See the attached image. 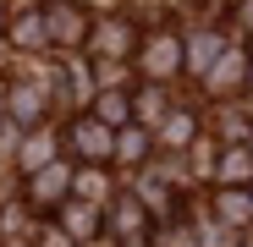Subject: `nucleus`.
<instances>
[{
    "mask_svg": "<svg viewBox=\"0 0 253 247\" xmlns=\"http://www.w3.org/2000/svg\"><path fill=\"white\" fill-rule=\"evenodd\" d=\"M77 143H83V154H88V159H110V132L94 127V121H83V127H77Z\"/></svg>",
    "mask_w": 253,
    "mask_h": 247,
    "instance_id": "nucleus-1",
    "label": "nucleus"
},
{
    "mask_svg": "<svg viewBox=\"0 0 253 247\" xmlns=\"http://www.w3.org/2000/svg\"><path fill=\"white\" fill-rule=\"evenodd\" d=\"M61 187H66V171H44V176L33 181V198L44 203V198H50V192H61Z\"/></svg>",
    "mask_w": 253,
    "mask_h": 247,
    "instance_id": "nucleus-3",
    "label": "nucleus"
},
{
    "mask_svg": "<svg viewBox=\"0 0 253 247\" xmlns=\"http://www.w3.org/2000/svg\"><path fill=\"white\" fill-rule=\"evenodd\" d=\"M171 61H176V38H154V44H149V71L154 77L171 71Z\"/></svg>",
    "mask_w": 253,
    "mask_h": 247,
    "instance_id": "nucleus-2",
    "label": "nucleus"
},
{
    "mask_svg": "<svg viewBox=\"0 0 253 247\" xmlns=\"http://www.w3.org/2000/svg\"><path fill=\"white\" fill-rule=\"evenodd\" d=\"M220 176H231V181H242V176H248V159H242V154H231V159L220 165Z\"/></svg>",
    "mask_w": 253,
    "mask_h": 247,
    "instance_id": "nucleus-7",
    "label": "nucleus"
},
{
    "mask_svg": "<svg viewBox=\"0 0 253 247\" xmlns=\"http://www.w3.org/2000/svg\"><path fill=\"white\" fill-rule=\"evenodd\" d=\"M66 225H72V231L83 236L88 225H99V214H94V209H72V214H66Z\"/></svg>",
    "mask_w": 253,
    "mask_h": 247,
    "instance_id": "nucleus-6",
    "label": "nucleus"
},
{
    "mask_svg": "<svg viewBox=\"0 0 253 247\" xmlns=\"http://www.w3.org/2000/svg\"><path fill=\"white\" fill-rule=\"evenodd\" d=\"M121 115H126V99H121V94H105V99H99V121H105V127H116Z\"/></svg>",
    "mask_w": 253,
    "mask_h": 247,
    "instance_id": "nucleus-4",
    "label": "nucleus"
},
{
    "mask_svg": "<svg viewBox=\"0 0 253 247\" xmlns=\"http://www.w3.org/2000/svg\"><path fill=\"white\" fill-rule=\"evenodd\" d=\"M165 247H193V236H187V231H171V236H165Z\"/></svg>",
    "mask_w": 253,
    "mask_h": 247,
    "instance_id": "nucleus-9",
    "label": "nucleus"
},
{
    "mask_svg": "<svg viewBox=\"0 0 253 247\" xmlns=\"http://www.w3.org/2000/svg\"><path fill=\"white\" fill-rule=\"evenodd\" d=\"M39 247H72V236H66V231H44V236H39Z\"/></svg>",
    "mask_w": 253,
    "mask_h": 247,
    "instance_id": "nucleus-8",
    "label": "nucleus"
},
{
    "mask_svg": "<svg viewBox=\"0 0 253 247\" xmlns=\"http://www.w3.org/2000/svg\"><path fill=\"white\" fill-rule=\"evenodd\" d=\"M220 214H226V220H248L253 209L242 203V192H226V198H220Z\"/></svg>",
    "mask_w": 253,
    "mask_h": 247,
    "instance_id": "nucleus-5",
    "label": "nucleus"
}]
</instances>
